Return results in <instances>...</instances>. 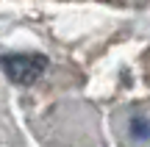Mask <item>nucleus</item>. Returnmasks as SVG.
Returning a JSON list of instances; mask_svg holds the SVG:
<instances>
[{
    "label": "nucleus",
    "mask_w": 150,
    "mask_h": 147,
    "mask_svg": "<svg viewBox=\"0 0 150 147\" xmlns=\"http://www.w3.org/2000/svg\"><path fill=\"white\" fill-rule=\"evenodd\" d=\"M0 67H3L8 81L28 86L36 78H42V72L47 70V56H42V53H8L0 58Z\"/></svg>",
    "instance_id": "nucleus-1"
},
{
    "label": "nucleus",
    "mask_w": 150,
    "mask_h": 147,
    "mask_svg": "<svg viewBox=\"0 0 150 147\" xmlns=\"http://www.w3.org/2000/svg\"><path fill=\"white\" fill-rule=\"evenodd\" d=\"M131 125H134V136H139V139L150 133V125H147L145 120H139V117H134V122H131Z\"/></svg>",
    "instance_id": "nucleus-2"
}]
</instances>
